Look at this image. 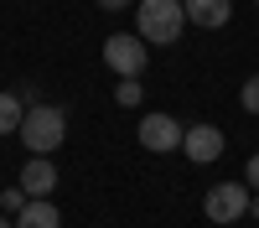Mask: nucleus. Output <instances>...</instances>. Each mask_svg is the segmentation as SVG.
<instances>
[{
  "label": "nucleus",
  "instance_id": "18",
  "mask_svg": "<svg viewBox=\"0 0 259 228\" xmlns=\"http://www.w3.org/2000/svg\"><path fill=\"white\" fill-rule=\"evenodd\" d=\"M254 6H259V0H254Z\"/></svg>",
  "mask_w": 259,
  "mask_h": 228
},
{
  "label": "nucleus",
  "instance_id": "4",
  "mask_svg": "<svg viewBox=\"0 0 259 228\" xmlns=\"http://www.w3.org/2000/svg\"><path fill=\"white\" fill-rule=\"evenodd\" d=\"M182 135H187V124H177V114H145V119H140V130H135V140L145 145L150 156L182 151Z\"/></svg>",
  "mask_w": 259,
  "mask_h": 228
},
{
  "label": "nucleus",
  "instance_id": "5",
  "mask_svg": "<svg viewBox=\"0 0 259 228\" xmlns=\"http://www.w3.org/2000/svg\"><path fill=\"white\" fill-rule=\"evenodd\" d=\"M202 213H207L212 223H239V218L249 213V187H244V181H218V187L202 197Z\"/></svg>",
  "mask_w": 259,
  "mask_h": 228
},
{
  "label": "nucleus",
  "instance_id": "3",
  "mask_svg": "<svg viewBox=\"0 0 259 228\" xmlns=\"http://www.w3.org/2000/svg\"><path fill=\"white\" fill-rule=\"evenodd\" d=\"M104 62H109L119 78H140L145 62H150V47H145L135 31H114L109 41H104Z\"/></svg>",
  "mask_w": 259,
  "mask_h": 228
},
{
  "label": "nucleus",
  "instance_id": "10",
  "mask_svg": "<svg viewBox=\"0 0 259 228\" xmlns=\"http://www.w3.org/2000/svg\"><path fill=\"white\" fill-rule=\"evenodd\" d=\"M16 228H62V213H57V202H26Z\"/></svg>",
  "mask_w": 259,
  "mask_h": 228
},
{
  "label": "nucleus",
  "instance_id": "16",
  "mask_svg": "<svg viewBox=\"0 0 259 228\" xmlns=\"http://www.w3.org/2000/svg\"><path fill=\"white\" fill-rule=\"evenodd\" d=\"M249 218H254V223H259V192H254V197H249Z\"/></svg>",
  "mask_w": 259,
  "mask_h": 228
},
{
  "label": "nucleus",
  "instance_id": "17",
  "mask_svg": "<svg viewBox=\"0 0 259 228\" xmlns=\"http://www.w3.org/2000/svg\"><path fill=\"white\" fill-rule=\"evenodd\" d=\"M0 228H16V218H6V213H0Z\"/></svg>",
  "mask_w": 259,
  "mask_h": 228
},
{
  "label": "nucleus",
  "instance_id": "7",
  "mask_svg": "<svg viewBox=\"0 0 259 228\" xmlns=\"http://www.w3.org/2000/svg\"><path fill=\"white\" fill-rule=\"evenodd\" d=\"M223 130L218 124H187V135H182V156L187 161H197V166H207V161H218L223 156Z\"/></svg>",
  "mask_w": 259,
  "mask_h": 228
},
{
  "label": "nucleus",
  "instance_id": "6",
  "mask_svg": "<svg viewBox=\"0 0 259 228\" xmlns=\"http://www.w3.org/2000/svg\"><path fill=\"white\" fill-rule=\"evenodd\" d=\"M57 181H62V176H57V161H52V156H31L26 166H21V181H16V187H21L31 202H52Z\"/></svg>",
  "mask_w": 259,
  "mask_h": 228
},
{
  "label": "nucleus",
  "instance_id": "2",
  "mask_svg": "<svg viewBox=\"0 0 259 228\" xmlns=\"http://www.w3.org/2000/svg\"><path fill=\"white\" fill-rule=\"evenodd\" d=\"M62 140H68V109H62V104H26L21 145H26L31 156H57Z\"/></svg>",
  "mask_w": 259,
  "mask_h": 228
},
{
  "label": "nucleus",
  "instance_id": "9",
  "mask_svg": "<svg viewBox=\"0 0 259 228\" xmlns=\"http://www.w3.org/2000/svg\"><path fill=\"white\" fill-rule=\"evenodd\" d=\"M21 119H26V104H21V94L0 88V140L21 135Z\"/></svg>",
  "mask_w": 259,
  "mask_h": 228
},
{
  "label": "nucleus",
  "instance_id": "8",
  "mask_svg": "<svg viewBox=\"0 0 259 228\" xmlns=\"http://www.w3.org/2000/svg\"><path fill=\"white\" fill-rule=\"evenodd\" d=\"M182 6H187L192 26H207V31L228 26V16H233V0H182Z\"/></svg>",
  "mask_w": 259,
  "mask_h": 228
},
{
  "label": "nucleus",
  "instance_id": "15",
  "mask_svg": "<svg viewBox=\"0 0 259 228\" xmlns=\"http://www.w3.org/2000/svg\"><path fill=\"white\" fill-rule=\"evenodd\" d=\"M99 6H104V11H124L130 0H99Z\"/></svg>",
  "mask_w": 259,
  "mask_h": 228
},
{
  "label": "nucleus",
  "instance_id": "1",
  "mask_svg": "<svg viewBox=\"0 0 259 228\" xmlns=\"http://www.w3.org/2000/svg\"><path fill=\"white\" fill-rule=\"evenodd\" d=\"M187 31V6L182 0H140L135 6V36L145 47H171Z\"/></svg>",
  "mask_w": 259,
  "mask_h": 228
},
{
  "label": "nucleus",
  "instance_id": "11",
  "mask_svg": "<svg viewBox=\"0 0 259 228\" xmlns=\"http://www.w3.org/2000/svg\"><path fill=\"white\" fill-rule=\"evenodd\" d=\"M140 99H145V88H140V78H119V88H114V104H119V109H135Z\"/></svg>",
  "mask_w": 259,
  "mask_h": 228
},
{
  "label": "nucleus",
  "instance_id": "13",
  "mask_svg": "<svg viewBox=\"0 0 259 228\" xmlns=\"http://www.w3.org/2000/svg\"><path fill=\"white\" fill-rule=\"evenodd\" d=\"M239 104H244V114H259V73L239 88Z\"/></svg>",
  "mask_w": 259,
  "mask_h": 228
},
{
  "label": "nucleus",
  "instance_id": "14",
  "mask_svg": "<svg viewBox=\"0 0 259 228\" xmlns=\"http://www.w3.org/2000/svg\"><path fill=\"white\" fill-rule=\"evenodd\" d=\"M244 187H254V192H259V151L244 161Z\"/></svg>",
  "mask_w": 259,
  "mask_h": 228
},
{
  "label": "nucleus",
  "instance_id": "12",
  "mask_svg": "<svg viewBox=\"0 0 259 228\" xmlns=\"http://www.w3.org/2000/svg\"><path fill=\"white\" fill-rule=\"evenodd\" d=\"M26 192H21V187H6V192H0V213H6V218H21V213H26Z\"/></svg>",
  "mask_w": 259,
  "mask_h": 228
}]
</instances>
